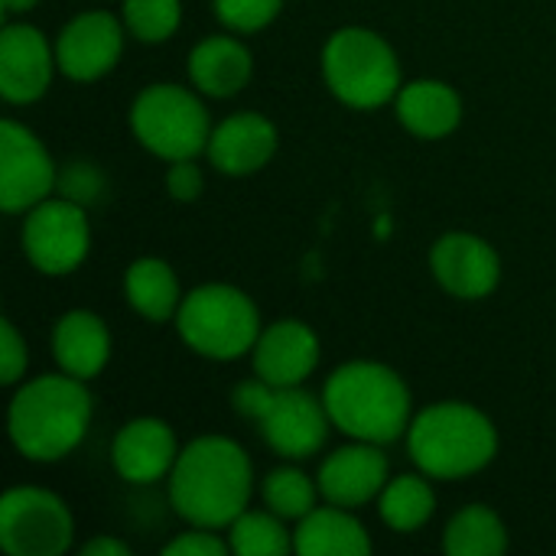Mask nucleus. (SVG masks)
<instances>
[{
    "label": "nucleus",
    "mask_w": 556,
    "mask_h": 556,
    "mask_svg": "<svg viewBox=\"0 0 556 556\" xmlns=\"http://www.w3.org/2000/svg\"><path fill=\"white\" fill-rule=\"evenodd\" d=\"M169 505L192 528L228 531L251 508L254 463L231 437H199L179 450L169 472Z\"/></svg>",
    "instance_id": "obj_1"
},
{
    "label": "nucleus",
    "mask_w": 556,
    "mask_h": 556,
    "mask_svg": "<svg viewBox=\"0 0 556 556\" xmlns=\"http://www.w3.org/2000/svg\"><path fill=\"white\" fill-rule=\"evenodd\" d=\"M88 381L65 371L20 381L7 407V433L13 450L29 463H59L81 446L91 427Z\"/></svg>",
    "instance_id": "obj_2"
},
{
    "label": "nucleus",
    "mask_w": 556,
    "mask_h": 556,
    "mask_svg": "<svg viewBox=\"0 0 556 556\" xmlns=\"http://www.w3.org/2000/svg\"><path fill=\"white\" fill-rule=\"evenodd\" d=\"M323 401L339 433L378 446L407 437L414 420L407 381L391 365L371 358L339 365L323 384Z\"/></svg>",
    "instance_id": "obj_3"
},
{
    "label": "nucleus",
    "mask_w": 556,
    "mask_h": 556,
    "mask_svg": "<svg viewBox=\"0 0 556 556\" xmlns=\"http://www.w3.org/2000/svg\"><path fill=\"white\" fill-rule=\"evenodd\" d=\"M404 440L414 466L424 476L443 482L469 479L489 469L498 456L495 420L466 401L427 404L414 414Z\"/></svg>",
    "instance_id": "obj_4"
},
{
    "label": "nucleus",
    "mask_w": 556,
    "mask_h": 556,
    "mask_svg": "<svg viewBox=\"0 0 556 556\" xmlns=\"http://www.w3.org/2000/svg\"><path fill=\"white\" fill-rule=\"evenodd\" d=\"M323 78L332 98L358 111L394 104L404 85L394 46L368 26H342L329 33L323 46Z\"/></svg>",
    "instance_id": "obj_5"
},
{
    "label": "nucleus",
    "mask_w": 556,
    "mask_h": 556,
    "mask_svg": "<svg viewBox=\"0 0 556 556\" xmlns=\"http://www.w3.org/2000/svg\"><path fill=\"white\" fill-rule=\"evenodd\" d=\"M173 323L179 339L208 362H235L251 355L264 329L257 303L231 283H202L189 290Z\"/></svg>",
    "instance_id": "obj_6"
},
{
    "label": "nucleus",
    "mask_w": 556,
    "mask_h": 556,
    "mask_svg": "<svg viewBox=\"0 0 556 556\" xmlns=\"http://www.w3.org/2000/svg\"><path fill=\"white\" fill-rule=\"evenodd\" d=\"M212 127L205 94L176 81L147 85L130 104V130L137 143L166 163L199 160L208 150Z\"/></svg>",
    "instance_id": "obj_7"
},
{
    "label": "nucleus",
    "mask_w": 556,
    "mask_h": 556,
    "mask_svg": "<svg viewBox=\"0 0 556 556\" xmlns=\"http://www.w3.org/2000/svg\"><path fill=\"white\" fill-rule=\"evenodd\" d=\"M75 541L68 505L39 485L7 489L0 498V547L10 556H62Z\"/></svg>",
    "instance_id": "obj_8"
},
{
    "label": "nucleus",
    "mask_w": 556,
    "mask_h": 556,
    "mask_svg": "<svg viewBox=\"0 0 556 556\" xmlns=\"http://www.w3.org/2000/svg\"><path fill=\"white\" fill-rule=\"evenodd\" d=\"M23 254L46 277H65L78 270L91 251V225L85 205L68 195H49L23 218Z\"/></svg>",
    "instance_id": "obj_9"
},
{
    "label": "nucleus",
    "mask_w": 556,
    "mask_h": 556,
    "mask_svg": "<svg viewBox=\"0 0 556 556\" xmlns=\"http://www.w3.org/2000/svg\"><path fill=\"white\" fill-rule=\"evenodd\" d=\"M59 186V169L46 143L20 121L0 124V205L7 215H26Z\"/></svg>",
    "instance_id": "obj_10"
},
{
    "label": "nucleus",
    "mask_w": 556,
    "mask_h": 556,
    "mask_svg": "<svg viewBox=\"0 0 556 556\" xmlns=\"http://www.w3.org/2000/svg\"><path fill=\"white\" fill-rule=\"evenodd\" d=\"M124 20L108 10H85L72 16L55 36L59 72L72 81H98L117 68L127 39Z\"/></svg>",
    "instance_id": "obj_11"
},
{
    "label": "nucleus",
    "mask_w": 556,
    "mask_h": 556,
    "mask_svg": "<svg viewBox=\"0 0 556 556\" xmlns=\"http://www.w3.org/2000/svg\"><path fill=\"white\" fill-rule=\"evenodd\" d=\"M332 427L336 424L326 410L323 394L316 397V394L303 391V384L280 388L270 410L257 424L270 453L287 463H303V459H313L316 453H323Z\"/></svg>",
    "instance_id": "obj_12"
},
{
    "label": "nucleus",
    "mask_w": 556,
    "mask_h": 556,
    "mask_svg": "<svg viewBox=\"0 0 556 556\" xmlns=\"http://www.w3.org/2000/svg\"><path fill=\"white\" fill-rule=\"evenodd\" d=\"M59 72L55 46L33 23L3 20L0 29V94L7 104L39 101Z\"/></svg>",
    "instance_id": "obj_13"
},
{
    "label": "nucleus",
    "mask_w": 556,
    "mask_h": 556,
    "mask_svg": "<svg viewBox=\"0 0 556 556\" xmlns=\"http://www.w3.org/2000/svg\"><path fill=\"white\" fill-rule=\"evenodd\" d=\"M430 274L456 300H485L502 283V257L485 238L450 231L430 248Z\"/></svg>",
    "instance_id": "obj_14"
},
{
    "label": "nucleus",
    "mask_w": 556,
    "mask_h": 556,
    "mask_svg": "<svg viewBox=\"0 0 556 556\" xmlns=\"http://www.w3.org/2000/svg\"><path fill=\"white\" fill-rule=\"evenodd\" d=\"M388 479H391V463H388L384 446L365 443V440H352L349 446L332 450L316 472L323 502L349 508V511H358L378 502Z\"/></svg>",
    "instance_id": "obj_15"
},
{
    "label": "nucleus",
    "mask_w": 556,
    "mask_h": 556,
    "mask_svg": "<svg viewBox=\"0 0 556 556\" xmlns=\"http://www.w3.org/2000/svg\"><path fill=\"white\" fill-rule=\"evenodd\" d=\"M319 336L303 319H277L267 323L251 349L254 375L270 381L274 388H300L319 368Z\"/></svg>",
    "instance_id": "obj_16"
},
{
    "label": "nucleus",
    "mask_w": 556,
    "mask_h": 556,
    "mask_svg": "<svg viewBox=\"0 0 556 556\" xmlns=\"http://www.w3.org/2000/svg\"><path fill=\"white\" fill-rule=\"evenodd\" d=\"M179 459L176 430L160 417L127 420L111 443V466L130 485H153L169 479Z\"/></svg>",
    "instance_id": "obj_17"
},
{
    "label": "nucleus",
    "mask_w": 556,
    "mask_h": 556,
    "mask_svg": "<svg viewBox=\"0 0 556 556\" xmlns=\"http://www.w3.org/2000/svg\"><path fill=\"white\" fill-rule=\"evenodd\" d=\"M280 147L277 124L261 111L228 114L212 127L208 137V163L222 176H254L261 173Z\"/></svg>",
    "instance_id": "obj_18"
},
{
    "label": "nucleus",
    "mask_w": 556,
    "mask_h": 556,
    "mask_svg": "<svg viewBox=\"0 0 556 556\" xmlns=\"http://www.w3.org/2000/svg\"><path fill=\"white\" fill-rule=\"evenodd\" d=\"M111 349H114L111 329L91 309H68L52 326V358L59 371L72 378L94 381L108 368Z\"/></svg>",
    "instance_id": "obj_19"
},
{
    "label": "nucleus",
    "mask_w": 556,
    "mask_h": 556,
    "mask_svg": "<svg viewBox=\"0 0 556 556\" xmlns=\"http://www.w3.org/2000/svg\"><path fill=\"white\" fill-rule=\"evenodd\" d=\"M254 75V55L235 33L205 36L189 52V81L205 98L225 101L248 88Z\"/></svg>",
    "instance_id": "obj_20"
},
{
    "label": "nucleus",
    "mask_w": 556,
    "mask_h": 556,
    "mask_svg": "<svg viewBox=\"0 0 556 556\" xmlns=\"http://www.w3.org/2000/svg\"><path fill=\"white\" fill-rule=\"evenodd\" d=\"M394 114L407 134L420 140H443L463 124V98L450 81L417 78L401 85L394 98Z\"/></svg>",
    "instance_id": "obj_21"
},
{
    "label": "nucleus",
    "mask_w": 556,
    "mask_h": 556,
    "mask_svg": "<svg viewBox=\"0 0 556 556\" xmlns=\"http://www.w3.org/2000/svg\"><path fill=\"white\" fill-rule=\"evenodd\" d=\"M371 534L355 511L339 505H316L293 528V554L300 556H368Z\"/></svg>",
    "instance_id": "obj_22"
},
{
    "label": "nucleus",
    "mask_w": 556,
    "mask_h": 556,
    "mask_svg": "<svg viewBox=\"0 0 556 556\" xmlns=\"http://www.w3.org/2000/svg\"><path fill=\"white\" fill-rule=\"evenodd\" d=\"M182 296L176 270L160 257H140L124 270V300L147 323H173Z\"/></svg>",
    "instance_id": "obj_23"
},
{
    "label": "nucleus",
    "mask_w": 556,
    "mask_h": 556,
    "mask_svg": "<svg viewBox=\"0 0 556 556\" xmlns=\"http://www.w3.org/2000/svg\"><path fill=\"white\" fill-rule=\"evenodd\" d=\"M437 511V492L430 485V476H424L417 469L397 479H388L384 492L378 495V515L384 521V528H391L394 534H417L420 528L430 525Z\"/></svg>",
    "instance_id": "obj_24"
},
{
    "label": "nucleus",
    "mask_w": 556,
    "mask_h": 556,
    "mask_svg": "<svg viewBox=\"0 0 556 556\" xmlns=\"http://www.w3.org/2000/svg\"><path fill=\"white\" fill-rule=\"evenodd\" d=\"M443 551L450 556H502L508 551V528L489 505H466L450 518Z\"/></svg>",
    "instance_id": "obj_25"
},
{
    "label": "nucleus",
    "mask_w": 556,
    "mask_h": 556,
    "mask_svg": "<svg viewBox=\"0 0 556 556\" xmlns=\"http://www.w3.org/2000/svg\"><path fill=\"white\" fill-rule=\"evenodd\" d=\"M287 525L290 521L270 508H248L228 525L225 538L238 556H287L293 554V531Z\"/></svg>",
    "instance_id": "obj_26"
},
{
    "label": "nucleus",
    "mask_w": 556,
    "mask_h": 556,
    "mask_svg": "<svg viewBox=\"0 0 556 556\" xmlns=\"http://www.w3.org/2000/svg\"><path fill=\"white\" fill-rule=\"evenodd\" d=\"M261 498L264 508H270L274 515L287 518V521H303L316 505H319V482L313 476H306L300 466H277L264 476L261 482Z\"/></svg>",
    "instance_id": "obj_27"
},
{
    "label": "nucleus",
    "mask_w": 556,
    "mask_h": 556,
    "mask_svg": "<svg viewBox=\"0 0 556 556\" xmlns=\"http://www.w3.org/2000/svg\"><path fill=\"white\" fill-rule=\"evenodd\" d=\"M121 20L137 42L156 46L176 36L182 23V0H124Z\"/></svg>",
    "instance_id": "obj_28"
},
{
    "label": "nucleus",
    "mask_w": 556,
    "mask_h": 556,
    "mask_svg": "<svg viewBox=\"0 0 556 556\" xmlns=\"http://www.w3.org/2000/svg\"><path fill=\"white\" fill-rule=\"evenodd\" d=\"M215 7V16L218 23L228 29V33H261L267 29L280 10H283V0H212Z\"/></svg>",
    "instance_id": "obj_29"
},
{
    "label": "nucleus",
    "mask_w": 556,
    "mask_h": 556,
    "mask_svg": "<svg viewBox=\"0 0 556 556\" xmlns=\"http://www.w3.org/2000/svg\"><path fill=\"white\" fill-rule=\"evenodd\" d=\"M26 365H29L26 339L20 336V329L10 319H3L0 323V381L20 384L26 378Z\"/></svg>",
    "instance_id": "obj_30"
},
{
    "label": "nucleus",
    "mask_w": 556,
    "mask_h": 556,
    "mask_svg": "<svg viewBox=\"0 0 556 556\" xmlns=\"http://www.w3.org/2000/svg\"><path fill=\"white\" fill-rule=\"evenodd\" d=\"M277 391H280V388H274L270 381H264V378H257V375H254V378H248V381L235 384V391H231V407H235L244 420L261 424V420H264V414L270 410V404H274Z\"/></svg>",
    "instance_id": "obj_31"
},
{
    "label": "nucleus",
    "mask_w": 556,
    "mask_h": 556,
    "mask_svg": "<svg viewBox=\"0 0 556 556\" xmlns=\"http://www.w3.org/2000/svg\"><path fill=\"white\" fill-rule=\"evenodd\" d=\"M166 556H225L231 554V544L228 538H222L218 531L212 528H192L182 531L179 538H173L166 547H163Z\"/></svg>",
    "instance_id": "obj_32"
},
{
    "label": "nucleus",
    "mask_w": 556,
    "mask_h": 556,
    "mask_svg": "<svg viewBox=\"0 0 556 556\" xmlns=\"http://www.w3.org/2000/svg\"><path fill=\"white\" fill-rule=\"evenodd\" d=\"M205 189V173L195 160H176L166 169V192L173 202H195Z\"/></svg>",
    "instance_id": "obj_33"
},
{
    "label": "nucleus",
    "mask_w": 556,
    "mask_h": 556,
    "mask_svg": "<svg viewBox=\"0 0 556 556\" xmlns=\"http://www.w3.org/2000/svg\"><path fill=\"white\" fill-rule=\"evenodd\" d=\"M81 556H130V547L117 538H91L85 547H81Z\"/></svg>",
    "instance_id": "obj_34"
},
{
    "label": "nucleus",
    "mask_w": 556,
    "mask_h": 556,
    "mask_svg": "<svg viewBox=\"0 0 556 556\" xmlns=\"http://www.w3.org/2000/svg\"><path fill=\"white\" fill-rule=\"evenodd\" d=\"M0 7H3V20H10V16H26L29 10L39 7V0H0Z\"/></svg>",
    "instance_id": "obj_35"
}]
</instances>
